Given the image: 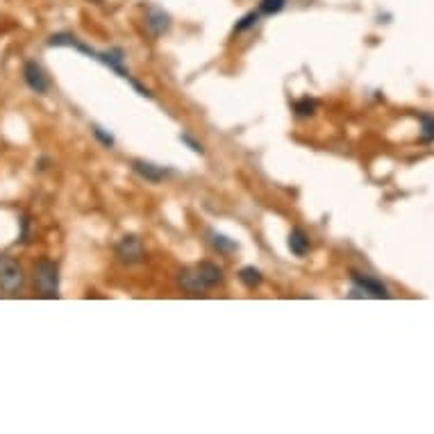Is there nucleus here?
<instances>
[{"instance_id":"obj_17","label":"nucleus","mask_w":434,"mask_h":434,"mask_svg":"<svg viewBox=\"0 0 434 434\" xmlns=\"http://www.w3.org/2000/svg\"><path fill=\"white\" fill-rule=\"evenodd\" d=\"M92 130H94V137H96L105 148H112V146H114V137H112V135H107L100 125H94Z\"/></svg>"},{"instance_id":"obj_14","label":"nucleus","mask_w":434,"mask_h":434,"mask_svg":"<svg viewBox=\"0 0 434 434\" xmlns=\"http://www.w3.org/2000/svg\"><path fill=\"white\" fill-rule=\"evenodd\" d=\"M421 123H423V132H421V141L423 144H430L434 141V116L432 114H421Z\"/></svg>"},{"instance_id":"obj_8","label":"nucleus","mask_w":434,"mask_h":434,"mask_svg":"<svg viewBox=\"0 0 434 434\" xmlns=\"http://www.w3.org/2000/svg\"><path fill=\"white\" fill-rule=\"evenodd\" d=\"M146 25L155 37H161L164 32H168L170 27V16L164 12V9H150L146 16Z\"/></svg>"},{"instance_id":"obj_18","label":"nucleus","mask_w":434,"mask_h":434,"mask_svg":"<svg viewBox=\"0 0 434 434\" xmlns=\"http://www.w3.org/2000/svg\"><path fill=\"white\" fill-rule=\"evenodd\" d=\"M182 141H185V144H189V146H191V150H196V153H203V146H200L198 141L191 139L189 135H182Z\"/></svg>"},{"instance_id":"obj_2","label":"nucleus","mask_w":434,"mask_h":434,"mask_svg":"<svg viewBox=\"0 0 434 434\" xmlns=\"http://www.w3.org/2000/svg\"><path fill=\"white\" fill-rule=\"evenodd\" d=\"M23 271L12 257L0 255V289L7 294H16L23 287Z\"/></svg>"},{"instance_id":"obj_13","label":"nucleus","mask_w":434,"mask_h":434,"mask_svg":"<svg viewBox=\"0 0 434 434\" xmlns=\"http://www.w3.org/2000/svg\"><path fill=\"white\" fill-rule=\"evenodd\" d=\"M294 112L300 118H307V116H314L316 114V100L311 98H300L298 103L294 105Z\"/></svg>"},{"instance_id":"obj_7","label":"nucleus","mask_w":434,"mask_h":434,"mask_svg":"<svg viewBox=\"0 0 434 434\" xmlns=\"http://www.w3.org/2000/svg\"><path fill=\"white\" fill-rule=\"evenodd\" d=\"M180 285H182V289H187L189 294L194 296H200L207 291V285L203 282V278H200V273L196 268H185L182 273H180Z\"/></svg>"},{"instance_id":"obj_12","label":"nucleus","mask_w":434,"mask_h":434,"mask_svg":"<svg viewBox=\"0 0 434 434\" xmlns=\"http://www.w3.org/2000/svg\"><path fill=\"white\" fill-rule=\"evenodd\" d=\"M239 280L244 282L248 289H255V287L261 285V273L255 266H244V268L239 271Z\"/></svg>"},{"instance_id":"obj_11","label":"nucleus","mask_w":434,"mask_h":434,"mask_svg":"<svg viewBox=\"0 0 434 434\" xmlns=\"http://www.w3.org/2000/svg\"><path fill=\"white\" fill-rule=\"evenodd\" d=\"M207 237H209V244H211V248L218 250L221 255H232V252H237V248H239L237 241L228 239L225 235H221V232L209 230V232H207Z\"/></svg>"},{"instance_id":"obj_9","label":"nucleus","mask_w":434,"mask_h":434,"mask_svg":"<svg viewBox=\"0 0 434 434\" xmlns=\"http://www.w3.org/2000/svg\"><path fill=\"white\" fill-rule=\"evenodd\" d=\"M309 248H311V244H309V237L305 235V230H300V228L291 230V235H289V250H291V255L305 257L307 252H309Z\"/></svg>"},{"instance_id":"obj_6","label":"nucleus","mask_w":434,"mask_h":434,"mask_svg":"<svg viewBox=\"0 0 434 434\" xmlns=\"http://www.w3.org/2000/svg\"><path fill=\"white\" fill-rule=\"evenodd\" d=\"M132 170L139 175V178H144L146 182H161L166 175H168V170L166 168H161V166H155V164H150V161H144V159H135L132 161Z\"/></svg>"},{"instance_id":"obj_15","label":"nucleus","mask_w":434,"mask_h":434,"mask_svg":"<svg viewBox=\"0 0 434 434\" xmlns=\"http://www.w3.org/2000/svg\"><path fill=\"white\" fill-rule=\"evenodd\" d=\"M285 5H287V0H261V3H259V14L273 16V14L282 12Z\"/></svg>"},{"instance_id":"obj_10","label":"nucleus","mask_w":434,"mask_h":434,"mask_svg":"<svg viewBox=\"0 0 434 434\" xmlns=\"http://www.w3.org/2000/svg\"><path fill=\"white\" fill-rule=\"evenodd\" d=\"M196 271L200 273V278H203V282L207 285V289L216 287L223 282V271H221L216 264H211V261H203V264H198Z\"/></svg>"},{"instance_id":"obj_3","label":"nucleus","mask_w":434,"mask_h":434,"mask_svg":"<svg viewBox=\"0 0 434 434\" xmlns=\"http://www.w3.org/2000/svg\"><path fill=\"white\" fill-rule=\"evenodd\" d=\"M114 252H116V259L123 261V264H139V261H144V257H146L144 244L132 235L120 239L114 248Z\"/></svg>"},{"instance_id":"obj_4","label":"nucleus","mask_w":434,"mask_h":434,"mask_svg":"<svg viewBox=\"0 0 434 434\" xmlns=\"http://www.w3.org/2000/svg\"><path fill=\"white\" fill-rule=\"evenodd\" d=\"M23 80L35 94H46L48 92V78L44 73V68L39 66L37 62H32V59L25 62V66H23Z\"/></svg>"},{"instance_id":"obj_5","label":"nucleus","mask_w":434,"mask_h":434,"mask_svg":"<svg viewBox=\"0 0 434 434\" xmlns=\"http://www.w3.org/2000/svg\"><path fill=\"white\" fill-rule=\"evenodd\" d=\"M352 282L357 285L359 291H364V296H371V298H389V291L387 287L382 285L380 280L371 278V275H364V273H357V271H352Z\"/></svg>"},{"instance_id":"obj_16","label":"nucleus","mask_w":434,"mask_h":434,"mask_svg":"<svg viewBox=\"0 0 434 434\" xmlns=\"http://www.w3.org/2000/svg\"><path fill=\"white\" fill-rule=\"evenodd\" d=\"M257 21H259V12H250L235 25V32H246V30H250L252 25H257Z\"/></svg>"},{"instance_id":"obj_1","label":"nucleus","mask_w":434,"mask_h":434,"mask_svg":"<svg viewBox=\"0 0 434 434\" xmlns=\"http://www.w3.org/2000/svg\"><path fill=\"white\" fill-rule=\"evenodd\" d=\"M35 285L42 291L44 298H57L59 296V268L55 261L39 259L35 264Z\"/></svg>"}]
</instances>
